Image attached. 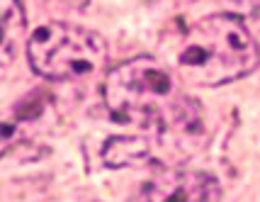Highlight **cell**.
Instances as JSON below:
<instances>
[{
  "mask_svg": "<svg viewBox=\"0 0 260 202\" xmlns=\"http://www.w3.org/2000/svg\"><path fill=\"white\" fill-rule=\"evenodd\" d=\"M24 39V12L20 0H3V61L5 66L17 54Z\"/></svg>",
  "mask_w": 260,
  "mask_h": 202,
  "instance_id": "cell-6",
  "label": "cell"
},
{
  "mask_svg": "<svg viewBox=\"0 0 260 202\" xmlns=\"http://www.w3.org/2000/svg\"><path fill=\"white\" fill-rule=\"evenodd\" d=\"M151 154V146L146 139H136V136H112L107 139V144L102 149V161L110 168H124L136 161H144Z\"/></svg>",
  "mask_w": 260,
  "mask_h": 202,
  "instance_id": "cell-5",
  "label": "cell"
},
{
  "mask_svg": "<svg viewBox=\"0 0 260 202\" xmlns=\"http://www.w3.org/2000/svg\"><path fill=\"white\" fill-rule=\"evenodd\" d=\"M27 59L42 78L76 80L107 64V42L78 24L49 22L29 37Z\"/></svg>",
  "mask_w": 260,
  "mask_h": 202,
  "instance_id": "cell-3",
  "label": "cell"
},
{
  "mask_svg": "<svg viewBox=\"0 0 260 202\" xmlns=\"http://www.w3.org/2000/svg\"><path fill=\"white\" fill-rule=\"evenodd\" d=\"M258 44L238 15H209L190 24L175 42V68L194 85H224L255 71Z\"/></svg>",
  "mask_w": 260,
  "mask_h": 202,
  "instance_id": "cell-2",
  "label": "cell"
},
{
  "mask_svg": "<svg viewBox=\"0 0 260 202\" xmlns=\"http://www.w3.org/2000/svg\"><path fill=\"white\" fill-rule=\"evenodd\" d=\"M114 120L151 127L156 132H190L200 124V107L187 98L170 71L151 56L129 59L112 68L102 85Z\"/></svg>",
  "mask_w": 260,
  "mask_h": 202,
  "instance_id": "cell-1",
  "label": "cell"
},
{
  "mask_svg": "<svg viewBox=\"0 0 260 202\" xmlns=\"http://www.w3.org/2000/svg\"><path fill=\"white\" fill-rule=\"evenodd\" d=\"M132 202H221V190L214 176L202 170H163Z\"/></svg>",
  "mask_w": 260,
  "mask_h": 202,
  "instance_id": "cell-4",
  "label": "cell"
}]
</instances>
